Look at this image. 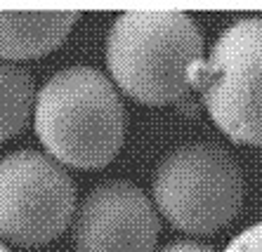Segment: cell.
<instances>
[{"instance_id":"1","label":"cell","mask_w":262,"mask_h":252,"mask_svg":"<svg viewBox=\"0 0 262 252\" xmlns=\"http://www.w3.org/2000/svg\"><path fill=\"white\" fill-rule=\"evenodd\" d=\"M33 130L59 165L99 170L125 139V106L99 68L69 66L36 92Z\"/></svg>"},{"instance_id":"2","label":"cell","mask_w":262,"mask_h":252,"mask_svg":"<svg viewBox=\"0 0 262 252\" xmlns=\"http://www.w3.org/2000/svg\"><path fill=\"white\" fill-rule=\"evenodd\" d=\"M203 59V33L184 12H123L106 36V66L142 104H170L191 92L189 71Z\"/></svg>"},{"instance_id":"9","label":"cell","mask_w":262,"mask_h":252,"mask_svg":"<svg viewBox=\"0 0 262 252\" xmlns=\"http://www.w3.org/2000/svg\"><path fill=\"white\" fill-rule=\"evenodd\" d=\"M222 252H262V221L244 229L238 236H234L232 243Z\"/></svg>"},{"instance_id":"6","label":"cell","mask_w":262,"mask_h":252,"mask_svg":"<svg viewBox=\"0 0 262 252\" xmlns=\"http://www.w3.org/2000/svg\"><path fill=\"white\" fill-rule=\"evenodd\" d=\"M161 234L156 208L128 179H106L76 205L71 243L76 252H154Z\"/></svg>"},{"instance_id":"5","label":"cell","mask_w":262,"mask_h":252,"mask_svg":"<svg viewBox=\"0 0 262 252\" xmlns=\"http://www.w3.org/2000/svg\"><path fill=\"white\" fill-rule=\"evenodd\" d=\"M76 182L48 154L21 148L0 156V240L40 247L71 224Z\"/></svg>"},{"instance_id":"7","label":"cell","mask_w":262,"mask_h":252,"mask_svg":"<svg viewBox=\"0 0 262 252\" xmlns=\"http://www.w3.org/2000/svg\"><path fill=\"white\" fill-rule=\"evenodd\" d=\"M78 12H0V59H36L59 47Z\"/></svg>"},{"instance_id":"8","label":"cell","mask_w":262,"mask_h":252,"mask_svg":"<svg viewBox=\"0 0 262 252\" xmlns=\"http://www.w3.org/2000/svg\"><path fill=\"white\" fill-rule=\"evenodd\" d=\"M36 83L24 66L0 59V142L17 137L33 116Z\"/></svg>"},{"instance_id":"4","label":"cell","mask_w":262,"mask_h":252,"mask_svg":"<svg viewBox=\"0 0 262 252\" xmlns=\"http://www.w3.org/2000/svg\"><path fill=\"white\" fill-rule=\"evenodd\" d=\"M208 116L232 142L262 146V17L236 19L191 66Z\"/></svg>"},{"instance_id":"3","label":"cell","mask_w":262,"mask_h":252,"mask_svg":"<svg viewBox=\"0 0 262 252\" xmlns=\"http://www.w3.org/2000/svg\"><path fill=\"white\" fill-rule=\"evenodd\" d=\"M154 203L175 229L215 234L241 212L246 193L236 158L217 142H189L161 158L151 182Z\"/></svg>"},{"instance_id":"11","label":"cell","mask_w":262,"mask_h":252,"mask_svg":"<svg viewBox=\"0 0 262 252\" xmlns=\"http://www.w3.org/2000/svg\"><path fill=\"white\" fill-rule=\"evenodd\" d=\"M0 252H12V250H10V247H7L5 243H3V240H0Z\"/></svg>"},{"instance_id":"10","label":"cell","mask_w":262,"mask_h":252,"mask_svg":"<svg viewBox=\"0 0 262 252\" xmlns=\"http://www.w3.org/2000/svg\"><path fill=\"white\" fill-rule=\"evenodd\" d=\"M159 252H217L215 247L206 245V243H196V240H172Z\"/></svg>"}]
</instances>
